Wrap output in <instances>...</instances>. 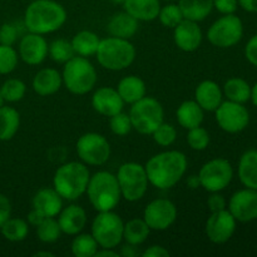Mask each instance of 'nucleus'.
<instances>
[{"mask_svg": "<svg viewBox=\"0 0 257 257\" xmlns=\"http://www.w3.org/2000/svg\"><path fill=\"white\" fill-rule=\"evenodd\" d=\"M187 157L181 151H165L151 157L146 163L148 181L158 190L172 188L187 171Z\"/></svg>", "mask_w": 257, "mask_h": 257, "instance_id": "nucleus-1", "label": "nucleus"}, {"mask_svg": "<svg viewBox=\"0 0 257 257\" xmlns=\"http://www.w3.org/2000/svg\"><path fill=\"white\" fill-rule=\"evenodd\" d=\"M67 18V10L55 0H34L25 9L24 25L30 33L45 35L59 30Z\"/></svg>", "mask_w": 257, "mask_h": 257, "instance_id": "nucleus-2", "label": "nucleus"}, {"mask_svg": "<svg viewBox=\"0 0 257 257\" xmlns=\"http://www.w3.org/2000/svg\"><path fill=\"white\" fill-rule=\"evenodd\" d=\"M89 178L90 173L87 165L72 161L57 168L53 177V188L63 200L75 201L85 193Z\"/></svg>", "mask_w": 257, "mask_h": 257, "instance_id": "nucleus-3", "label": "nucleus"}, {"mask_svg": "<svg viewBox=\"0 0 257 257\" xmlns=\"http://www.w3.org/2000/svg\"><path fill=\"white\" fill-rule=\"evenodd\" d=\"M85 193L90 205L98 212L113 211L122 198L117 176L107 171H99L90 176Z\"/></svg>", "mask_w": 257, "mask_h": 257, "instance_id": "nucleus-4", "label": "nucleus"}, {"mask_svg": "<svg viewBox=\"0 0 257 257\" xmlns=\"http://www.w3.org/2000/svg\"><path fill=\"white\" fill-rule=\"evenodd\" d=\"M136 54V48L130 39L108 37L100 39L95 57L100 67L118 72L130 67L135 62Z\"/></svg>", "mask_w": 257, "mask_h": 257, "instance_id": "nucleus-5", "label": "nucleus"}, {"mask_svg": "<svg viewBox=\"0 0 257 257\" xmlns=\"http://www.w3.org/2000/svg\"><path fill=\"white\" fill-rule=\"evenodd\" d=\"M63 84L73 94L84 95L97 84V70L88 58L74 55L64 63Z\"/></svg>", "mask_w": 257, "mask_h": 257, "instance_id": "nucleus-6", "label": "nucleus"}, {"mask_svg": "<svg viewBox=\"0 0 257 257\" xmlns=\"http://www.w3.org/2000/svg\"><path fill=\"white\" fill-rule=\"evenodd\" d=\"M130 118L133 130L140 135H152L153 131L163 122L165 110L162 104L153 97H143L133 103L130 110Z\"/></svg>", "mask_w": 257, "mask_h": 257, "instance_id": "nucleus-7", "label": "nucleus"}, {"mask_svg": "<svg viewBox=\"0 0 257 257\" xmlns=\"http://www.w3.org/2000/svg\"><path fill=\"white\" fill-rule=\"evenodd\" d=\"M115 176H117L122 197L125 201L136 202L145 197L148 185H150L145 166L137 162L123 163L118 168Z\"/></svg>", "mask_w": 257, "mask_h": 257, "instance_id": "nucleus-8", "label": "nucleus"}, {"mask_svg": "<svg viewBox=\"0 0 257 257\" xmlns=\"http://www.w3.org/2000/svg\"><path fill=\"white\" fill-rule=\"evenodd\" d=\"M124 222L113 211L98 212L92 222V236L99 247L115 248L123 240Z\"/></svg>", "mask_w": 257, "mask_h": 257, "instance_id": "nucleus-9", "label": "nucleus"}, {"mask_svg": "<svg viewBox=\"0 0 257 257\" xmlns=\"http://www.w3.org/2000/svg\"><path fill=\"white\" fill-rule=\"evenodd\" d=\"M243 35L242 20L235 14L218 18L207 30V39L217 48H231L237 44Z\"/></svg>", "mask_w": 257, "mask_h": 257, "instance_id": "nucleus-10", "label": "nucleus"}, {"mask_svg": "<svg viewBox=\"0 0 257 257\" xmlns=\"http://www.w3.org/2000/svg\"><path fill=\"white\" fill-rule=\"evenodd\" d=\"M77 153L83 163L88 166H103L110 157V145L104 136L89 132L77 141Z\"/></svg>", "mask_w": 257, "mask_h": 257, "instance_id": "nucleus-11", "label": "nucleus"}, {"mask_svg": "<svg viewBox=\"0 0 257 257\" xmlns=\"http://www.w3.org/2000/svg\"><path fill=\"white\" fill-rule=\"evenodd\" d=\"M233 170L225 158H213L201 167L198 172L200 186L208 192H220L231 183Z\"/></svg>", "mask_w": 257, "mask_h": 257, "instance_id": "nucleus-12", "label": "nucleus"}, {"mask_svg": "<svg viewBox=\"0 0 257 257\" xmlns=\"http://www.w3.org/2000/svg\"><path fill=\"white\" fill-rule=\"evenodd\" d=\"M218 127L227 133H240L250 123V113L243 104L231 100L222 102L215 110Z\"/></svg>", "mask_w": 257, "mask_h": 257, "instance_id": "nucleus-13", "label": "nucleus"}, {"mask_svg": "<svg viewBox=\"0 0 257 257\" xmlns=\"http://www.w3.org/2000/svg\"><path fill=\"white\" fill-rule=\"evenodd\" d=\"M143 220L153 231H165L177 220V207L167 198H156L146 206Z\"/></svg>", "mask_w": 257, "mask_h": 257, "instance_id": "nucleus-14", "label": "nucleus"}, {"mask_svg": "<svg viewBox=\"0 0 257 257\" xmlns=\"http://www.w3.org/2000/svg\"><path fill=\"white\" fill-rule=\"evenodd\" d=\"M236 222L237 221L226 208L218 212H211L205 227L208 240L217 245L226 243L235 233Z\"/></svg>", "mask_w": 257, "mask_h": 257, "instance_id": "nucleus-15", "label": "nucleus"}, {"mask_svg": "<svg viewBox=\"0 0 257 257\" xmlns=\"http://www.w3.org/2000/svg\"><path fill=\"white\" fill-rule=\"evenodd\" d=\"M228 211L238 222H251L257 218V191L246 187L233 193Z\"/></svg>", "mask_w": 257, "mask_h": 257, "instance_id": "nucleus-16", "label": "nucleus"}, {"mask_svg": "<svg viewBox=\"0 0 257 257\" xmlns=\"http://www.w3.org/2000/svg\"><path fill=\"white\" fill-rule=\"evenodd\" d=\"M47 40L43 35L30 33L24 35L19 43V57L28 65H39L48 57Z\"/></svg>", "mask_w": 257, "mask_h": 257, "instance_id": "nucleus-17", "label": "nucleus"}, {"mask_svg": "<svg viewBox=\"0 0 257 257\" xmlns=\"http://www.w3.org/2000/svg\"><path fill=\"white\" fill-rule=\"evenodd\" d=\"M173 40L178 49L183 52H195L202 43V30L197 22L183 19L177 27L173 28Z\"/></svg>", "mask_w": 257, "mask_h": 257, "instance_id": "nucleus-18", "label": "nucleus"}, {"mask_svg": "<svg viewBox=\"0 0 257 257\" xmlns=\"http://www.w3.org/2000/svg\"><path fill=\"white\" fill-rule=\"evenodd\" d=\"M92 105L95 112L105 117H112L122 112L124 102L117 89L110 87L98 88L92 97Z\"/></svg>", "mask_w": 257, "mask_h": 257, "instance_id": "nucleus-19", "label": "nucleus"}, {"mask_svg": "<svg viewBox=\"0 0 257 257\" xmlns=\"http://www.w3.org/2000/svg\"><path fill=\"white\" fill-rule=\"evenodd\" d=\"M58 217V223L63 233L69 236H75L83 231L87 225V213L79 205H69L62 208Z\"/></svg>", "mask_w": 257, "mask_h": 257, "instance_id": "nucleus-20", "label": "nucleus"}, {"mask_svg": "<svg viewBox=\"0 0 257 257\" xmlns=\"http://www.w3.org/2000/svg\"><path fill=\"white\" fill-rule=\"evenodd\" d=\"M223 92L213 80H203L196 87L195 100L203 110L215 112L222 103Z\"/></svg>", "mask_w": 257, "mask_h": 257, "instance_id": "nucleus-21", "label": "nucleus"}, {"mask_svg": "<svg viewBox=\"0 0 257 257\" xmlns=\"http://www.w3.org/2000/svg\"><path fill=\"white\" fill-rule=\"evenodd\" d=\"M62 84V74L54 68L40 69L33 78V89L38 95H42V97L55 94L59 92Z\"/></svg>", "mask_w": 257, "mask_h": 257, "instance_id": "nucleus-22", "label": "nucleus"}, {"mask_svg": "<svg viewBox=\"0 0 257 257\" xmlns=\"http://www.w3.org/2000/svg\"><path fill=\"white\" fill-rule=\"evenodd\" d=\"M33 208L45 217H55L63 208V198L54 188H42L33 197Z\"/></svg>", "mask_w": 257, "mask_h": 257, "instance_id": "nucleus-23", "label": "nucleus"}, {"mask_svg": "<svg viewBox=\"0 0 257 257\" xmlns=\"http://www.w3.org/2000/svg\"><path fill=\"white\" fill-rule=\"evenodd\" d=\"M138 20L128 14L127 12L117 13L110 18L107 24V32L110 37L122 38V39H131L138 32Z\"/></svg>", "mask_w": 257, "mask_h": 257, "instance_id": "nucleus-24", "label": "nucleus"}, {"mask_svg": "<svg viewBox=\"0 0 257 257\" xmlns=\"http://www.w3.org/2000/svg\"><path fill=\"white\" fill-rule=\"evenodd\" d=\"M124 12L132 15L138 22H152L157 19L161 10L160 0H125Z\"/></svg>", "mask_w": 257, "mask_h": 257, "instance_id": "nucleus-25", "label": "nucleus"}, {"mask_svg": "<svg viewBox=\"0 0 257 257\" xmlns=\"http://www.w3.org/2000/svg\"><path fill=\"white\" fill-rule=\"evenodd\" d=\"M117 92L119 93L123 102L133 104V103L138 102L143 97H146L147 87H146V83L143 82L142 78L137 77V75H127L119 80Z\"/></svg>", "mask_w": 257, "mask_h": 257, "instance_id": "nucleus-26", "label": "nucleus"}, {"mask_svg": "<svg viewBox=\"0 0 257 257\" xmlns=\"http://www.w3.org/2000/svg\"><path fill=\"white\" fill-rule=\"evenodd\" d=\"M176 117L178 124L188 131L202 124L205 115H203V109L196 100H185L177 108Z\"/></svg>", "mask_w": 257, "mask_h": 257, "instance_id": "nucleus-27", "label": "nucleus"}, {"mask_svg": "<svg viewBox=\"0 0 257 257\" xmlns=\"http://www.w3.org/2000/svg\"><path fill=\"white\" fill-rule=\"evenodd\" d=\"M238 178L245 187L257 191V151L243 153L238 162Z\"/></svg>", "mask_w": 257, "mask_h": 257, "instance_id": "nucleus-28", "label": "nucleus"}, {"mask_svg": "<svg viewBox=\"0 0 257 257\" xmlns=\"http://www.w3.org/2000/svg\"><path fill=\"white\" fill-rule=\"evenodd\" d=\"M185 19L192 22H202L213 9V0H178Z\"/></svg>", "mask_w": 257, "mask_h": 257, "instance_id": "nucleus-29", "label": "nucleus"}, {"mask_svg": "<svg viewBox=\"0 0 257 257\" xmlns=\"http://www.w3.org/2000/svg\"><path fill=\"white\" fill-rule=\"evenodd\" d=\"M20 127V114L15 108L3 104L0 107V141H10Z\"/></svg>", "mask_w": 257, "mask_h": 257, "instance_id": "nucleus-30", "label": "nucleus"}, {"mask_svg": "<svg viewBox=\"0 0 257 257\" xmlns=\"http://www.w3.org/2000/svg\"><path fill=\"white\" fill-rule=\"evenodd\" d=\"M99 42L100 39L98 38V35L90 30H82V32L77 33L70 40L75 55H80L84 58L95 55Z\"/></svg>", "mask_w": 257, "mask_h": 257, "instance_id": "nucleus-31", "label": "nucleus"}, {"mask_svg": "<svg viewBox=\"0 0 257 257\" xmlns=\"http://www.w3.org/2000/svg\"><path fill=\"white\" fill-rule=\"evenodd\" d=\"M151 228L143 218H132L124 223L123 227V240L131 245L140 246L148 238Z\"/></svg>", "mask_w": 257, "mask_h": 257, "instance_id": "nucleus-32", "label": "nucleus"}, {"mask_svg": "<svg viewBox=\"0 0 257 257\" xmlns=\"http://www.w3.org/2000/svg\"><path fill=\"white\" fill-rule=\"evenodd\" d=\"M223 94L227 100L243 104L251 99V85L242 78H231L223 85Z\"/></svg>", "mask_w": 257, "mask_h": 257, "instance_id": "nucleus-33", "label": "nucleus"}, {"mask_svg": "<svg viewBox=\"0 0 257 257\" xmlns=\"http://www.w3.org/2000/svg\"><path fill=\"white\" fill-rule=\"evenodd\" d=\"M2 235L10 242H20L28 237L29 223L23 218L9 217L0 227Z\"/></svg>", "mask_w": 257, "mask_h": 257, "instance_id": "nucleus-34", "label": "nucleus"}, {"mask_svg": "<svg viewBox=\"0 0 257 257\" xmlns=\"http://www.w3.org/2000/svg\"><path fill=\"white\" fill-rule=\"evenodd\" d=\"M99 245L92 233H78L72 242V253L75 257H93Z\"/></svg>", "mask_w": 257, "mask_h": 257, "instance_id": "nucleus-35", "label": "nucleus"}, {"mask_svg": "<svg viewBox=\"0 0 257 257\" xmlns=\"http://www.w3.org/2000/svg\"><path fill=\"white\" fill-rule=\"evenodd\" d=\"M0 92H2L4 102L17 103L24 98L25 93H27V85L18 78H10L3 83V85L0 87Z\"/></svg>", "mask_w": 257, "mask_h": 257, "instance_id": "nucleus-36", "label": "nucleus"}, {"mask_svg": "<svg viewBox=\"0 0 257 257\" xmlns=\"http://www.w3.org/2000/svg\"><path fill=\"white\" fill-rule=\"evenodd\" d=\"M48 54L55 63L64 64V63H67L68 60L74 57L75 53L72 47V43L65 39H55L49 44Z\"/></svg>", "mask_w": 257, "mask_h": 257, "instance_id": "nucleus-37", "label": "nucleus"}, {"mask_svg": "<svg viewBox=\"0 0 257 257\" xmlns=\"http://www.w3.org/2000/svg\"><path fill=\"white\" fill-rule=\"evenodd\" d=\"M37 236L42 242L53 243L58 241L62 235V230L58 223V220L54 217H45L40 225L37 227Z\"/></svg>", "mask_w": 257, "mask_h": 257, "instance_id": "nucleus-38", "label": "nucleus"}, {"mask_svg": "<svg viewBox=\"0 0 257 257\" xmlns=\"http://www.w3.org/2000/svg\"><path fill=\"white\" fill-rule=\"evenodd\" d=\"M158 19H160L161 24L166 28H171L173 29L177 27L185 18H183L182 10H181L180 5L175 4L171 2L170 4L161 7L160 13H158Z\"/></svg>", "mask_w": 257, "mask_h": 257, "instance_id": "nucleus-39", "label": "nucleus"}, {"mask_svg": "<svg viewBox=\"0 0 257 257\" xmlns=\"http://www.w3.org/2000/svg\"><path fill=\"white\" fill-rule=\"evenodd\" d=\"M19 62V54L13 45L0 44V74L7 75L14 72Z\"/></svg>", "mask_w": 257, "mask_h": 257, "instance_id": "nucleus-40", "label": "nucleus"}, {"mask_svg": "<svg viewBox=\"0 0 257 257\" xmlns=\"http://www.w3.org/2000/svg\"><path fill=\"white\" fill-rule=\"evenodd\" d=\"M155 142L161 147H170L177 138V131L172 124L162 122L152 133Z\"/></svg>", "mask_w": 257, "mask_h": 257, "instance_id": "nucleus-41", "label": "nucleus"}, {"mask_svg": "<svg viewBox=\"0 0 257 257\" xmlns=\"http://www.w3.org/2000/svg\"><path fill=\"white\" fill-rule=\"evenodd\" d=\"M210 133L201 125L192 128V130H188L187 143L192 150L205 151L210 145Z\"/></svg>", "mask_w": 257, "mask_h": 257, "instance_id": "nucleus-42", "label": "nucleus"}, {"mask_svg": "<svg viewBox=\"0 0 257 257\" xmlns=\"http://www.w3.org/2000/svg\"><path fill=\"white\" fill-rule=\"evenodd\" d=\"M109 125L110 131H112L115 136H119V137L127 136L128 133L133 130L130 114L124 113L123 110L110 117Z\"/></svg>", "mask_w": 257, "mask_h": 257, "instance_id": "nucleus-43", "label": "nucleus"}, {"mask_svg": "<svg viewBox=\"0 0 257 257\" xmlns=\"http://www.w3.org/2000/svg\"><path fill=\"white\" fill-rule=\"evenodd\" d=\"M19 37V29L12 23H5L0 27V44L13 45Z\"/></svg>", "mask_w": 257, "mask_h": 257, "instance_id": "nucleus-44", "label": "nucleus"}, {"mask_svg": "<svg viewBox=\"0 0 257 257\" xmlns=\"http://www.w3.org/2000/svg\"><path fill=\"white\" fill-rule=\"evenodd\" d=\"M237 7V0H213V8L222 15L235 14Z\"/></svg>", "mask_w": 257, "mask_h": 257, "instance_id": "nucleus-45", "label": "nucleus"}, {"mask_svg": "<svg viewBox=\"0 0 257 257\" xmlns=\"http://www.w3.org/2000/svg\"><path fill=\"white\" fill-rule=\"evenodd\" d=\"M207 206L211 212H218L226 208V200L222 195L218 192H212V195L208 197Z\"/></svg>", "mask_w": 257, "mask_h": 257, "instance_id": "nucleus-46", "label": "nucleus"}, {"mask_svg": "<svg viewBox=\"0 0 257 257\" xmlns=\"http://www.w3.org/2000/svg\"><path fill=\"white\" fill-rule=\"evenodd\" d=\"M245 55L251 64L257 67V34L253 35L246 44Z\"/></svg>", "mask_w": 257, "mask_h": 257, "instance_id": "nucleus-47", "label": "nucleus"}, {"mask_svg": "<svg viewBox=\"0 0 257 257\" xmlns=\"http://www.w3.org/2000/svg\"><path fill=\"white\" fill-rule=\"evenodd\" d=\"M9 217H12V203L7 196L0 193V227Z\"/></svg>", "mask_w": 257, "mask_h": 257, "instance_id": "nucleus-48", "label": "nucleus"}, {"mask_svg": "<svg viewBox=\"0 0 257 257\" xmlns=\"http://www.w3.org/2000/svg\"><path fill=\"white\" fill-rule=\"evenodd\" d=\"M141 255L143 257H168L171 253L170 251H168L167 248L163 247V246L153 245L151 246V247H148L146 251H143Z\"/></svg>", "mask_w": 257, "mask_h": 257, "instance_id": "nucleus-49", "label": "nucleus"}, {"mask_svg": "<svg viewBox=\"0 0 257 257\" xmlns=\"http://www.w3.org/2000/svg\"><path fill=\"white\" fill-rule=\"evenodd\" d=\"M44 218H45V216L43 215L40 211L33 208V210L29 212V215H28L27 222L29 223L30 226H34V227H37L38 225H40V223L43 222V220H44Z\"/></svg>", "mask_w": 257, "mask_h": 257, "instance_id": "nucleus-50", "label": "nucleus"}, {"mask_svg": "<svg viewBox=\"0 0 257 257\" xmlns=\"http://www.w3.org/2000/svg\"><path fill=\"white\" fill-rule=\"evenodd\" d=\"M118 253H119V256H123V257H136L140 255V252H138L137 250V246L131 245V243H127V242H125L124 246L120 247V251Z\"/></svg>", "mask_w": 257, "mask_h": 257, "instance_id": "nucleus-51", "label": "nucleus"}, {"mask_svg": "<svg viewBox=\"0 0 257 257\" xmlns=\"http://www.w3.org/2000/svg\"><path fill=\"white\" fill-rule=\"evenodd\" d=\"M238 5L248 13H257V0H237Z\"/></svg>", "mask_w": 257, "mask_h": 257, "instance_id": "nucleus-52", "label": "nucleus"}, {"mask_svg": "<svg viewBox=\"0 0 257 257\" xmlns=\"http://www.w3.org/2000/svg\"><path fill=\"white\" fill-rule=\"evenodd\" d=\"M95 256L97 257H118L119 256V253H118V251H114V248H102L100 247V250L97 251Z\"/></svg>", "mask_w": 257, "mask_h": 257, "instance_id": "nucleus-53", "label": "nucleus"}, {"mask_svg": "<svg viewBox=\"0 0 257 257\" xmlns=\"http://www.w3.org/2000/svg\"><path fill=\"white\" fill-rule=\"evenodd\" d=\"M187 185L191 188H197L200 186V180H198V176H191L187 181Z\"/></svg>", "mask_w": 257, "mask_h": 257, "instance_id": "nucleus-54", "label": "nucleus"}, {"mask_svg": "<svg viewBox=\"0 0 257 257\" xmlns=\"http://www.w3.org/2000/svg\"><path fill=\"white\" fill-rule=\"evenodd\" d=\"M251 99H252V103L257 107V83L253 85V88H251Z\"/></svg>", "mask_w": 257, "mask_h": 257, "instance_id": "nucleus-55", "label": "nucleus"}, {"mask_svg": "<svg viewBox=\"0 0 257 257\" xmlns=\"http://www.w3.org/2000/svg\"><path fill=\"white\" fill-rule=\"evenodd\" d=\"M35 257H40V256H47V257H53L54 256V253L49 252V251H38V252H35L34 255Z\"/></svg>", "mask_w": 257, "mask_h": 257, "instance_id": "nucleus-56", "label": "nucleus"}, {"mask_svg": "<svg viewBox=\"0 0 257 257\" xmlns=\"http://www.w3.org/2000/svg\"><path fill=\"white\" fill-rule=\"evenodd\" d=\"M110 2H112L113 4H117V5H123V3H124L125 0H110Z\"/></svg>", "mask_w": 257, "mask_h": 257, "instance_id": "nucleus-57", "label": "nucleus"}, {"mask_svg": "<svg viewBox=\"0 0 257 257\" xmlns=\"http://www.w3.org/2000/svg\"><path fill=\"white\" fill-rule=\"evenodd\" d=\"M4 104V99H3V95H2V92H0V107Z\"/></svg>", "mask_w": 257, "mask_h": 257, "instance_id": "nucleus-58", "label": "nucleus"}, {"mask_svg": "<svg viewBox=\"0 0 257 257\" xmlns=\"http://www.w3.org/2000/svg\"><path fill=\"white\" fill-rule=\"evenodd\" d=\"M166 2H170L171 3V2H176V0H166Z\"/></svg>", "mask_w": 257, "mask_h": 257, "instance_id": "nucleus-59", "label": "nucleus"}]
</instances>
